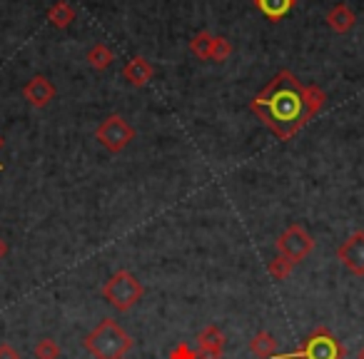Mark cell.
<instances>
[{"label":"cell","instance_id":"obj_26","mask_svg":"<svg viewBox=\"0 0 364 359\" xmlns=\"http://www.w3.org/2000/svg\"><path fill=\"white\" fill-rule=\"evenodd\" d=\"M122 359H125V357H122Z\"/></svg>","mask_w":364,"mask_h":359},{"label":"cell","instance_id":"obj_16","mask_svg":"<svg viewBox=\"0 0 364 359\" xmlns=\"http://www.w3.org/2000/svg\"><path fill=\"white\" fill-rule=\"evenodd\" d=\"M213 43H215L213 33L203 31L190 41V50H193V55L198 58V60H210V55H213Z\"/></svg>","mask_w":364,"mask_h":359},{"label":"cell","instance_id":"obj_13","mask_svg":"<svg viewBox=\"0 0 364 359\" xmlns=\"http://www.w3.org/2000/svg\"><path fill=\"white\" fill-rule=\"evenodd\" d=\"M250 352L259 359L277 357V339H274L269 332H257L252 337V342H250Z\"/></svg>","mask_w":364,"mask_h":359},{"label":"cell","instance_id":"obj_4","mask_svg":"<svg viewBox=\"0 0 364 359\" xmlns=\"http://www.w3.org/2000/svg\"><path fill=\"white\" fill-rule=\"evenodd\" d=\"M142 294H145L142 284L137 282L135 274L127 272V269L115 272L105 284H102V297H105L107 302L117 309V312H127V309H132L142 299Z\"/></svg>","mask_w":364,"mask_h":359},{"label":"cell","instance_id":"obj_10","mask_svg":"<svg viewBox=\"0 0 364 359\" xmlns=\"http://www.w3.org/2000/svg\"><path fill=\"white\" fill-rule=\"evenodd\" d=\"M354 23H357V16H354L352 8L344 6V3L334 6L332 11L327 13V26L332 28L334 33H349L354 28Z\"/></svg>","mask_w":364,"mask_h":359},{"label":"cell","instance_id":"obj_20","mask_svg":"<svg viewBox=\"0 0 364 359\" xmlns=\"http://www.w3.org/2000/svg\"><path fill=\"white\" fill-rule=\"evenodd\" d=\"M167 359H198V349H193L190 344L180 342L167 352Z\"/></svg>","mask_w":364,"mask_h":359},{"label":"cell","instance_id":"obj_6","mask_svg":"<svg viewBox=\"0 0 364 359\" xmlns=\"http://www.w3.org/2000/svg\"><path fill=\"white\" fill-rule=\"evenodd\" d=\"M274 247H277V254H282V257H287L292 264H297L312 254L314 240L302 225H289V227L274 240Z\"/></svg>","mask_w":364,"mask_h":359},{"label":"cell","instance_id":"obj_21","mask_svg":"<svg viewBox=\"0 0 364 359\" xmlns=\"http://www.w3.org/2000/svg\"><path fill=\"white\" fill-rule=\"evenodd\" d=\"M0 359H21L13 344H0Z\"/></svg>","mask_w":364,"mask_h":359},{"label":"cell","instance_id":"obj_7","mask_svg":"<svg viewBox=\"0 0 364 359\" xmlns=\"http://www.w3.org/2000/svg\"><path fill=\"white\" fill-rule=\"evenodd\" d=\"M337 259L357 277H364V232L357 230L337 247Z\"/></svg>","mask_w":364,"mask_h":359},{"label":"cell","instance_id":"obj_22","mask_svg":"<svg viewBox=\"0 0 364 359\" xmlns=\"http://www.w3.org/2000/svg\"><path fill=\"white\" fill-rule=\"evenodd\" d=\"M198 359H223V352H218V349L198 347Z\"/></svg>","mask_w":364,"mask_h":359},{"label":"cell","instance_id":"obj_15","mask_svg":"<svg viewBox=\"0 0 364 359\" xmlns=\"http://www.w3.org/2000/svg\"><path fill=\"white\" fill-rule=\"evenodd\" d=\"M198 347H203V349H218V352H223V349H225V334H223V329L215 327V324L205 327L203 332L198 334Z\"/></svg>","mask_w":364,"mask_h":359},{"label":"cell","instance_id":"obj_12","mask_svg":"<svg viewBox=\"0 0 364 359\" xmlns=\"http://www.w3.org/2000/svg\"><path fill=\"white\" fill-rule=\"evenodd\" d=\"M294 3H297V0H255V8H257L267 21L277 23L292 11Z\"/></svg>","mask_w":364,"mask_h":359},{"label":"cell","instance_id":"obj_17","mask_svg":"<svg viewBox=\"0 0 364 359\" xmlns=\"http://www.w3.org/2000/svg\"><path fill=\"white\" fill-rule=\"evenodd\" d=\"M292 269H294V264L289 262L287 257H282V254H277L274 259H269V264H267V272H269V277L272 279H287L289 274H292Z\"/></svg>","mask_w":364,"mask_h":359},{"label":"cell","instance_id":"obj_1","mask_svg":"<svg viewBox=\"0 0 364 359\" xmlns=\"http://www.w3.org/2000/svg\"><path fill=\"white\" fill-rule=\"evenodd\" d=\"M327 92L317 85H302L289 70H279L267 87L250 102V110L267 125L279 140H292L324 107Z\"/></svg>","mask_w":364,"mask_h":359},{"label":"cell","instance_id":"obj_14","mask_svg":"<svg viewBox=\"0 0 364 359\" xmlns=\"http://www.w3.org/2000/svg\"><path fill=\"white\" fill-rule=\"evenodd\" d=\"M85 60L90 63V68H95V70H107V68L112 65V60H115V53H112L105 43H95V45H90V50H87Z\"/></svg>","mask_w":364,"mask_h":359},{"label":"cell","instance_id":"obj_9","mask_svg":"<svg viewBox=\"0 0 364 359\" xmlns=\"http://www.w3.org/2000/svg\"><path fill=\"white\" fill-rule=\"evenodd\" d=\"M122 75H125V80L130 82L132 87H145L147 82L155 77V65H152L150 60H145V58L137 55V58H132V60H127Z\"/></svg>","mask_w":364,"mask_h":359},{"label":"cell","instance_id":"obj_23","mask_svg":"<svg viewBox=\"0 0 364 359\" xmlns=\"http://www.w3.org/2000/svg\"><path fill=\"white\" fill-rule=\"evenodd\" d=\"M6 254H8V242L3 237H0V259L6 257Z\"/></svg>","mask_w":364,"mask_h":359},{"label":"cell","instance_id":"obj_2","mask_svg":"<svg viewBox=\"0 0 364 359\" xmlns=\"http://www.w3.org/2000/svg\"><path fill=\"white\" fill-rule=\"evenodd\" d=\"M82 347L95 359H122L132 349V337L115 322V319H102L85 339Z\"/></svg>","mask_w":364,"mask_h":359},{"label":"cell","instance_id":"obj_25","mask_svg":"<svg viewBox=\"0 0 364 359\" xmlns=\"http://www.w3.org/2000/svg\"><path fill=\"white\" fill-rule=\"evenodd\" d=\"M357 359H364V347L359 349V354H357Z\"/></svg>","mask_w":364,"mask_h":359},{"label":"cell","instance_id":"obj_11","mask_svg":"<svg viewBox=\"0 0 364 359\" xmlns=\"http://www.w3.org/2000/svg\"><path fill=\"white\" fill-rule=\"evenodd\" d=\"M73 21H75V8H73L70 3H65V0H58V3H53V6L48 8V23H50L53 28H58V31L70 28Z\"/></svg>","mask_w":364,"mask_h":359},{"label":"cell","instance_id":"obj_5","mask_svg":"<svg viewBox=\"0 0 364 359\" xmlns=\"http://www.w3.org/2000/svg\"><path fill=\"white\" fill-rule=\"evenodd\" d=\"M95 140L100 142L107 152L117 155V152H122L135 140V130H132V125L125 117L115 112V115H107L105 120L95 127Z\"/></svg>","mask_w":364,"mask_h":359},{"label":"cell","instance_id":"obj_3","mask_svg":"<svg viewBox=\"0 0 364 359\" xmlns=\"http://www.w3.org/2000/svg\"><path fill=\"white\" fill-rule=\"evenodd\" d=\"M344 354H347V349L339 344V339L327 327H317L299 344V349L289 354H279L277 359H344Z\"/></svg>","mask_w":364,"mask_h":359},{"label":"cell","instance_id":"obj_19","mask_svg":"<svg viewBox=\"0 0 364 359\" xmlns=\"http://www.w3.org/2000/svg\"><path fill=\"white\" fill-rule=\"evenodd\" d=\"M33 354H36V359H58L60 357V347H58L55 339H41V342L36 344V349H33Z\"/></svg>","mask_w":364,"mask_h":359},{"label":"cell","instance_id":"obj_24","mask_svg":"<svg viewBox=\"0 0 364 359\" xmlns=\"http://www.w3.org/2000/svg\"><path fill=\"white\" fill-rule=\"evenodd\" d=\"M3 145H6V140H3V137H0V150H3ZM0 170H3V162H0Z\"/></svg>","mask_w":364,"mask_h":359},{"label":"cell","instance_id":"obj_18","mask_svg":"<svg viewBox=\"0 0 364 359\" xmlns=\"http://www.w3.org/2000/svg\"><path fill=\"white\" fill-rule=\"evenodd\" d=\"M230 55H232V43H230L228 38H223V36H215L213 55H210V60H213V63H225V60H230Z\"/></svg>","mask_w":364,"mask_h":359},{"label":"cell","instance_id":"obj_8","mask_svg":"<svg viewBox=\"0 0 364 359\" xmlns=\"http://www.w3.org/2000/svg\"><path fill=\"white\" fill-rule=\"evenodd\" d=\"M23 95H26V100L31 102L33 107H48L55 100V85H53L46 75H36L26 82Z\"/></svg>","mask_w":364,"mask_h":359}]
</instances>
